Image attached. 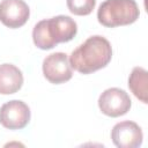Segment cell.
Instances as JSON below:
<instances>
[{
	"instance_id": "6da1fadb",
	"label": "cell",
	"mask_w": 148,
	"mask_h": 148,
	"mask_svg": "<svg viewBox=\"0 0 148 148\" xmlns=\"http://www.w3.org/2000/svg\"><path fill=\"white\" fill-rule=\"evenodd\" d=\"M112 58L110 42L103 36H91L69 56L72 68L81 74H90L104 68Z\"/></svg>"
},
{
	"instance_id": "7a4b0ae2",
	"label": "cell",
	"mask_w": 148,
	"mask_h": 148,
	"mask_svg": "<svg viewBox=\"0 0 148 148\" xmlns=\"http://www.w3.org/2000/svg\"><path fill=\"white\" fill-rule=\"evenodd\" d=\"M77 32L76 22L66 15L39 21L32 30V40L40 50H51L59 43L72 40Z\"/></svg>"
},
{
	"instance_id": "3957f363",
	"label": "cell",
	"mask_w": 148,
	"mask_h": 148,
	"mask_svg": "<svg viewBox=\"0 0 148 148\" xmlns=\"http://www.w3.org/2000/svg\"><path fill=\"white\" fill-rule=\"evenodd\" d=\"M139 15L140 10L135 0H105L97 10L98 22L108 28L132 24Z\"/></svg>"
},
{
	"instance_id": "277c9868",
	"label": "cell",
	"mask_w": 148,
	"mask_h": 148,
	"mask_svg": "<svg viewBox=\"0 0 148 148\" xmlns=\"http://www.w3.org/2000/svg\"><path fill=\"white\" fill-rule=\"evenodd\" d=\"M132 105L130 95L120 88H109L98 98V108L105 116L116 118L126 114Z\"/></svg>"
},
{
	"instance_id": "5b68a950",
	"label": "cell",
	"mask_w": 148,
	"mask_h": 148,
	"mask_svg": "<svg viewBox=\"0 0 148 148\" xmlns=\"http://www.w3.org/2000/svg\"><path fill=\"white\" fill-rule=\"evenodd\" d=\"M43 74L45 79L53 84L69 81L73 76V71L67 54L64 52L49 54L43 60Z\"/></svg>"
},
{
	"instance_id": "8992f818",
	"label": "cell",
	"mask_w": 148,
	"mask_h": 148,
	"mask_svg": "<svg viewBox=\"0 0 148 148\" xmlns=\"http://www.w3.org/2000/svg\"><path fill=\"white\" fill-rule=\"evenodd\" d=\"M29 106L20 101L13 99L0 108V124L8 130H22L30 121Z\"/></svg>"
},
{
	"instance_id": "52a82bcc",
	"label": "cell",
	"mask_w": 148,
	"mask_h": 148,
	"mask_svg": "<svg viewBox=\"0 0 148 148\" xmlns=\"http://www.w3.org/2000/svg\"><path fill=\"white\" fill-rule=\"evenodd\" d=\"M111 139L113 145L119 148H138L142 143L143 134L136 123L125 120L112 127Z\"/></svg>"
},
{
	"instance_id": "ba28073f",
	"label": "cell",
	"mask_w": 148,
	"mask_h": 148,
	"mask_svg": "<svg viewBox=\"0 0 148 148\" xmlns=\"http://www.w3.org/2000/svg\"><path fill=\"white\" fill-rule=\"evenodd\" d=\"M30 9L23 0H2L0 2V22L12 29L24 25Z\"/></svg>"
},
{
	"instance_id": "9c48e42d",
	"label": "cell",
	"mask_w": 148,
	"mask_h": 148,
	"mask_svg": "<svg viewBox=\"0 0 148 148\" xmlns=\"http://www.w3.org/2000/svg\"><path fill=\"white\" fill-rule=\"evenodd\" d=\"M23 84L22 72L12 64L0 65V94L10 95L17 92Z\"/></svg>"
},
{
	"instance_id": "30bf717a",
	"label": "cell",
	"mask_w": 148,
	"mask_h": 148,
	"mask_svg": "<svg viewBox=\"0 0 148 148\" xmlns=\"http://www.w3.org/2000/svg\"><path fill=\"white\" fill-rule=\"evenodd\" d=\"M128 88L142 103H148V73L142 67H134L128 77Z\"/></svg>"
},
{
	"instance_id": "8fae6325",
	"label": "cell",
	"mask_w": 148,
	"mask_h": 148,
	"mask_svg": "<svg viewBox=\"0 0 148 148\" xmlns=\"http://www.w3.org/2000/svg\"><path fill=\"white\" fill-rule=\"evenodd\" d=\"M66 5L72 14L86 16L94 10L96 6V0H67Z\"/></svg>"
}]
</instances>
